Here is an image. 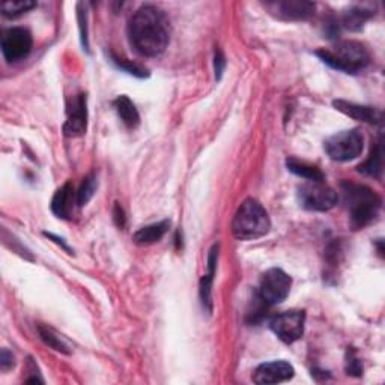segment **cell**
I'll list each match as a JSON object with an SVG mask.
<instances>
[{"label": "cell", "instance_id": "6da1fadb", "mask_svg": "<svg viewBox=\"0 0 385 385\" xmlns=\"http://www.w3.org/2000/svg\"><path fill=\"white\" fill-rule=\"evenodd\" d=\"M128 36L132 49L141 56H160L170 39L167 15L154 5L141 6L130 20Z\"/></svg>", "mask_w": 385, "mask_h": 385}, {"label": "cell", "instance_id": "7a4b0ae2", "mask_svg": "<svg viewBox=\"0 0 385 385\" xmlns=\"http://www.w3.org/2000/svg\"><path fill=\"white\" fill-rule=\"evenodd\" d=\"M342 194L355 227H364L378 217L382 202L372 188L345 180L342 183Z\"/></svg>", "mask_w": 385, "mask_h": 385}, {"label": "cell", "instance_id": "3957f363", "mask_svg": "<svg viewBox=\"0 0 385 385\" xmlns=\"http://www.w3.org/2000/svg\"><path fill=\"white\" fill-rule=\"evenodd\" d=\"M316 56L334 69L348 74H357L369 65V51L366 47L357 41H342L329 49H320Z\"/></svg>", "mask_w": 385, "mask_h": 385}, {"label": "cell", "instance_id": "277c9868", "mask_svg": "<svg viewBox=\"0 0 385 385\" xmlns=\"http://www.w3.org/2000/svg\"><path fill=\"white\" fill-rule=\"evenodd\" d=\"M270 227L268 212L255 199L242 202L232 222L233 237L242 241L261 238L268 233Z\"/></svg>", "mask_w": 385, "mask_h": 385}, {"label": "cell", "instance_id": "5b68a950", "mask_svg": "<svg viewBox=\"0 0 385 385\" xmlns=\"http://www.w3.org/2000/svg\"><path fill=\"white\" fill-rule=\"evenodd\" d=\"M298 200L305 209L325 212L337 205L339 194L322 180H307L298 188Z\"/></svg>", "mask_w": 385, "mask_h": 385}, {"label": "cell", "instance_id": "8992f818", "mask_svg": "<svg viewBox=\"0 0 385 385\" xmlns=\"http://www.w3.org/2000/svg\"><path fill=\"white\" fill-rule=\"evenodd\" d=\"M325 152L334 161H351L363 152V136L358 130L340 131L327 139Z\"/></svg>", "mask_w": 385, "mask_h": 385}, {"label": "cell", "instance_id": "52a82bcc", "mask_svg": "<svg viewBox=\"0 0 385 385\" xmlns=\"http://www.w3.org/2000/svg\"><path fill=\"white\" fill-rule=\"evenodd\" d=\"M290 285H292V281H290V277L285 271L271 268L264 274L261 283H259V300L265 305L280 304L289 295Z\"/></svg>", "mask_w": 385, "mask_h": 385}, {"label": "cell", "instance_id": "ba28073f", "mask_svg": "<svg viewBox=\"0 0 385 385\" xmlns=\"http://www.w3.org/2000/svg\"><path fill=\"white\" fill-rule=\"evenodd\" d=\"M305 313L301 310L283 312L274 316L270 322V328L281 342L294 343L300 340L304 334Z\"/></svg>", "mask_w": 385, "mask_h": 385}, {"label": "cell", "instance_id": "9c48e42d", "mask_svg": "<svg viewBox=\"0 0 385 385\" xmlns=\"http://www.w3.org/2000/svg\"><path fill=\"white\" fill-rule=\"evenodd\" d=\"M32 45V34L25 27H11L5 30L2 35V53L10 64L27 58Z\"/></svg>", "mask_w": 385, "mask_h": 385}, {"label": "cell", "instance_id": "30bf717a", "mask_svg": "<svg viewBox=\"0 0 385 385\" xmlns=\"http://www.w3.org/2000/svg\"><path fill=\"white\" fill-rule=\"evenodd\" d=\"M88 128V100L84 93H78L68 106L64 132L67 137H80Z\"/></svg>", "mask_w": 385, "mask_h": 385}, {"label": "cell", "instance_id": "8fae6325", "mask_svg": "<svg viewBox=\"0 0 385 385\" xmlns=\"http://www.w3.org/2000/svg\"><path fill=\"white\" fill-rule=\"evenodd\" d=\"M294 367L285 360L270 361L259 366L253 373V382L261 385L268 384H280L294 378Z\"/></svg>", "mask_w": 385, "mask_h": 385}, {"label": "cell", "instance_id": "7c38bea8", "mask_svg": "<svg viewBox=\"0 0 385 385\" xmlns=\"http://www.w3.org/2000/svg\"><path fill=\"white\" fill-rule=\"evenodd\" d=\"M266 8L283 20H307L315 14V3L305 0H286V2L266 3Z\"/></svg>", "mask_w": 385, "mask_h": 385}, {"label": "cell", "instance_id": "4fadbf2b", "mask_svg": "<svg viewBox=\"0 0 385 385\" xmlns=\"http://www.w3.org/2000/svg\"><path fill=\"white\" fill-rule=\"evenodd\" d=\"M333 104L337 110H339V112H342L343 115H347L349 117H353V119H357V121L367 122V124H381V121H382L381 110L375 108V107L349 103V101H343V100H336Z\"/></svg>", "mask_w": 385, "mask_h": 385}, {"label": "cell", "instance_id": "5bb4252c", "mask_svg": "<svg viewBox=\"0 0 385 385\" xmlns=\"http://www.w3.org/2000/svg\"><path fill=\"white\" fill-rule=\"evenodd\" d=\"M74 202H77V193L74 191V187L67 183L64 187H60L53 196L51 200V211L54 215L59 218H69L73 214Z\"/></svg>", "mask_w": 385, "mask_h": 385}, {"label": "cell", "instance_id": "9a60e30c", "mask_svg": "<svg viewBox=\"0 0 385 385\" xmlns=\"http://www.w3.org/2000/svg\"><path fill=\"white\" fill-rule=\"evenodd\" d=\"M169 227H170V222H167V220L145 226L135 233L132 240H135V242L139 246L154 244V242H159L164 237V235H166V232L169 231Z\"/></svg>", "mask_w": 385, "mask_h": 385}, {"label": "cell", "instance_id": "2e32d148", "mask_svg": "<svg viewBox=\"0 0 385 385\" xmlns=\"http://www.w3.org/2000/svg\"><path fill=\"white\" fill-rule=\"evenodd\" d=\"M217 257H218V246H214L209 251V257H208V274L207 276H203V279L200 281V298H202L203 305L208 309V312H211V309H212L211 289H212V281H214Z\"/></svg>", "mask_w": 385, "mask_h": 385}, {"label": "cell", "instance_id": "e0dca14e", "mask_svg": "<svg viewBox=\"0 0 385 385\" xmlns=\"http://www.w3.org/2000/svg\"><path fill=\"white\" fill-rule=\"evenodd\" d=\"M115 110H116V113L117 116L121 117V121L127 125L128 128H136L139 122H140V116H139V112H137V108L136 106L132 104V101L128 98V97H117L115 100Z\"/></svg>", "mask_w": 385, "mask_h": 385}, {"label": "cell", "instance_id": "ac0fdd59", "mask_svg": "<svg viewBox=\"0 0 385 385\" xmlns=\"http://www.w3.org/2000/svg\"><path fill=\"white\" fill-rule=\"evenodd\" d=\"M382 143L378 141L372 146L371 155L367 156V160L360 164L358 166V172L363 174L366 176H373V178H380L381 172H382Z\"/></svg>", "mask_w": 385, "mask_h": 385}, {"label": "cell", "instance_id": "d6986e66", "mask_svg": "<svg viewBox=\"0 0 385 385\" xmlns=\"http://www.w3.org/2000/svg\"><path fill=\"white\" fill-rule=\"evenodd\" d=\"M286 166L288 169L295 174L296 176L304 178L307 180H324V174L315 167V166H310V164L304 163V161H298L295 159H289L286 161Z\"/></svg>", "mask_w": 385, "mask_h": 385}, {"label": "cell", "instance_id": "ffe728a7", "mask_svg": "<svg viewBox=\"0 0 385 385\" xmlns=\"http://www.w3.org/2000/svg\"><path fill=\"white\" fill-rule=\"evenodd\" d=\"M38 333L41 336V339L45 345L54 351L62 352V353H69V347L67 345V342L62 339V336H59L53 328L47 327V325H38Z\"/></svg>", "mask_w": 385, "mask_h": 385}, {"label": "cell", "instance_id": "44dd1931", "mask_svg": "<svg viewBox=\"0 0 385 385\" xmlns=\"http://www.w3.org/2000/svg\"><path fill=\"white\" fill-rule=\"evenodd\" d=\"M372 17V12L364 8H352L343 15V26L351 30H360L364 26V23Z\"/></svg>", "mask_w": 385, "mask_h": 385}, {"label": "cell", "instance_id": "7402d4cb", "mask_svg": "<svg viewBox=\"0 0 385 385\" xmlns=\"http://www.w3.org/2000/svg\"><path fill=\"white\" fill-rule=\"evenodd\" d=\"M35 6L36 3L32 0H12V2H3L0 8H2V14L5 17L15 19L21 14H26Z\"/></svg>", "mask_w": 385, "mask_h": 385}, {"label": "cell", "instance_id": "603a6c76", "mask_svg": "<svg viewBox=\"0 0 385 385\" xmlns=\"http://www.w3.org/2000/svg\"><path fill=\"white\" fill-rule=\"evenodd\" d=\"M97 190V178L91 175L83 180L80 190L77 193V205L84 207L88 205L89 200L93 198V193Z\"/></svg>", "mask_w": 385, "mask_h": 385}, {"label": "cell", "instance_id": "cb8c5ba5", "mask_svg": "<svg viewBox=\"0 0 385 385\" xmlns=\"http://www.w3.org/2000/svg\"><path fill=\"white\" fill-rule=\"evenodd\" d=\"M113 62H115L117 68L127 71L128 74H132V75H136V77H145L146 75V69L145 68H141V67H139L136 64H131V62H128V60H124V59H119V58L113 56Z\"/></svg>", "mask_w": 385, "mask_h": 385}, {"label": "cell", "instance_id": "d4e9b609", "mask_svg": "<svg viewBox=\"0 0 385 385\" xmlns=\"http://www.w3.org/2000/svg\"><path fill=\"white\" fill-rule=\"evenodd\" d=\"M347 372L353 376L363 375V364L361 361L355 357V353L351 352L348 353V361H347Z\"/></svg>", "mask_w": 385, "mask_h": 385}, {"label": "cell", "instance_id": "484cf974", "mask_svg": "<svg viewBox=\"0 0 385 385\" xmlns=\"http://www.w3.org/2000/svg\"><path fill=\"white\" fill-rule=\"evenodd\" d=\"M78 20H80V32H82L83 47H84V50H89L88 29H86V11H82V5H78Z\"/></svg>", "mask_w": 385, "mask_h": 385}, {"label": "cell", "instance_id": "4316f807", "mask_svg": "<svg viewBox=\"0 0 385 385\" xmlns=\"http://www.w3.org/2000/svg\"><path fill=\"white\" fill-rule=\"evenodd\" d=\"M14 355L12 353L8 351V349H3L2 353H0V369H2L3 372L6 371H10L11 367H14Z\"/></svg>", "mask_w": 385, "mask_h": 385}, {"label": "cell", "instance_id": "83f0119b", "mask_svg": "<svg viewBox=\"0 0 385 385\" xmlns=\"http://www.w3.org/2000/svg\"><path fill=\"white\" fill-rule=\"evenodd\" d=\"M214 65H215V78H217V80H220V78H222L223 71H224V65H226L224 54L222 53V50H215Z\"/></svg>", "mask_w": 385, "mask_h": 385}, {"label": "cell", "instance_id": "f1b7e54d", "mask_svg": "<svg viewBox=\"0 0 385 385\" xmlns=\"http://www.w3.org/2000/svg\"><path fill=\"white\" fill-rule=\"evenodd\" d=\"M115 220H116V224L119 226V227H124L125 226V214H124V209L117 205L116 203V207H115Z\"/></svg>", "mask_w": 385, "mask_h": 385}, {"label": "cell", "instance_id": "f546056e", "mask_svg": "<svg viewBox=\"0 0 385 385\" xmlns=\"http://www.w3.org/2000/svg\"><path fill=\"white\" fill-rule=\"evenodd\" d=\"M44 235H45V237H49L50 240H53L54 242H58V244H60V246H62V247H64L65 250L71 251V250H69V247H68V246L65 244V242H64V240H60V238H58V237H54V235H51V233H44Z\"/></svg>", "mask_w": 385, "mask_h": 385}]
</instances>
